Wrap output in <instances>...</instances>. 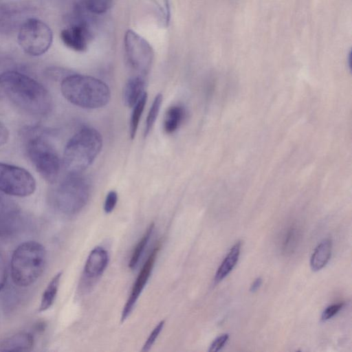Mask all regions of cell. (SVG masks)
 I'll use <instances>...</instances> for the list:
<instances>
[{"mask_svg":"<svg viewBox=\"0 0 352 352\" xmlns=\"http://www.w3.org/2000/svg\"><path fill=\"white\" fill-rule=\"evenodd\" d=\"M299 232L296 227H290L286 232L283 241L282 249L285 254H291L295 250L297 245Z\"/></svg>","mask_w":352,"mask_h":352,"instance_id":"25","label":"cell"},{"mask_svg":"<svg viewBox=\"0 0 352 352\" xmlns=\"http://www.w3.org/2000/svg\"><path fill=\"white\" fill-rule=\"evenodd\" d=\"M16 214L0 213V236L12 234L16 230Z\"/></svg>","mask_w":352,"mask_h":352,"instance_id":"24","label":"cell"},{"mask_svg":"<svg viewBox=\"0 0 352 352\" xmlns=\"http://www.w3.org/2000/svg\"><path fill=\"white\" fill-rule=\"evenodd\" d=\"M9 138L8 128L0 121V146L5 144Z\"/></svg>","mask_w":352,"mask_h":352,"instance_id":"31","label":"cell"},{"mask_svg":"<svg viewBox=\"0 0 352 352\" xmlns=\"http://www.w3.org/2000/svg\"><path fill=\"white\" fill-rule=\"evenodd\" d=\"M25 151L41 176L48 183H55L59 175L60 162L49 140L42 134L33 133L26 140Z\"/></svg>","mask_w":352,"mask_h":352,"instance_id":"6","label":"cell"},{"mask_svg":"<svg viewBox=\"0 0 352 352\" xmlns=\"http://www.w3.org/2000/svg\"><path fill=\"white\" fill-rule=\"evenodd\" d=\"M241 245V242L238 241L229 250L215 274L214 282L216 283L221 281L235 267L239 258Z\"/></svg>","mask_w":352,"mask_h":352,"instance_id":"17","label":"cell"},{"mask_svg":"<svg viewBox=\"0 0 352 352\" xmlns=\"http://www.w3.org/2000/svg\"><path fill=\"white\" fill-rule=\"evenodd\" d=\"M147 98V93L145 91L142 95L138 101L135 103V104L133 107V111L129 124V134L131 140L134 139L136 135L140 120L144 109Z\"/></svg>","mask_w":352,"mask_h":352,"instance_id":"21","label":"cell"},{"mask_svg":"<svg viewBox=\"0 0 352 352\" xmlns=\"http://www.w3.org/2000/svg\"><path fill=\"white\" fill-rule=\"evenodd\" d=\"M118 201V194L115 190H111L106 196L104 210L106 213L111 212L115 208Z\"/></svg>","mask_w":352,"mask_h":352,"instance_id":"27","label":"cell"},{"mask_svg":"<svg viewBox=\"0 0 352 352\" xmlns=\"http://www.w3.org/2000/svg\"><path fill=\"white\" fill-rule=\"evenodd\" d=\"M60 90L67 101L87 109L103 107L111 98L108 85L101 80L87 75L68 74L61 80Z\"/></svg>","mask_w":352,"mask_h":352,"instance_id":"2","label":"cell"},{"mask_svg":"<svg viewBox=\"0 0 352 352\" xmlns=\"http://www.w3.org/2000/svg\"><path fill=\"white\" fill-rule=\"evenodd\" d=\"M332 252V243L329 239L322 241L315 248L310 259L313 271H319L329 262Z\"/></svg>","mask_w":352,"mask_h":352,"instance_id":"16","label":"cell"},{"mask_svg":"<svg viewBox=\"0 0 352 352\" xmlns=\"http://www.w3.org/2000/svg\"><path fill=\"white\" fill-rule=\"evenodd\" d=\"M87 14L75 9L74 17L71 24L60 32V36L63 43L76 52L85 51L92 37Z\"/></svg>","mask_w":352,"mask_h":352,"instance_id":"10","label":"cell"},{"mask_svg":"<svg viewBox=\"0 0 352 352\" xmlns=\"http://www.w3.org/2000/svg\"><path fill=\"white\" fill-rule=\"evenodd\" d=\"M53 34L50 28L36 18H28L18 31V43L28 55L38 56L50 47Z\"/></svg>","mask_w":352,"mask_h":352,"instance_id":"7","label":"cell"},{"mask_svg":"<svg viewBox=\"0 0 352 352\" xmlns=\"http://www.w3.org/2000/svg\"><path fill=\"white\" fill-rule=\"evenodd\" d=\"M113 0H76V9L85 13L101 14L111 6Z\"/></svg>","mask_w":352,"mask_h":352,"instance_id":"20","label":"cell"},{"mask_svg":"<svg viewBox=\"0 0 352 352\" xmlns=\"http://www.w3.org/2000/svg\"><path fill=\"white\" fill-rule=\"evenodd\" d=\"M61 276V272L56 274L44 289L38 307L39 312L47 310L54 304L58 293Z\"/></svg>","mask_w":352,"mask_h":352,"instance_id":"18","label":"cell"},{"mask_svg":"<svg viewBox=\"0 0 352 352\" xmlns=\"http://www.w3.org/2000/svg\"><path fill=\"white\" fill-rule=\"evenodd\" d=\"M163 97L161 94H158L155 97L153 103L149 109L144 129V136H147L152 129L156 119L158 116L161 105L162 103Z\"/></svg>","mask_w":352,"mask_h":352,"instance_id":"23","label":"cell"},{"mask_svg":"<svg viewBox=\"0 0 352 352\" xmlns=\"http://www.w3.org/2000/svg\"><path fill=\"white\" fill-rule=\"evenodd\" d=\"M31 12V6L25 2L0 3V34L19 31L23 23L30 18Z\"/></svg>","mask_w":352,"mask_h":352,"instance_id":"11","label":"cell"},{"mask_svg":"<svg viewBox=\"0 0 352 352\" xmlns=\"http://www.w3.org/2000/svg\"><path fill=\"white\" fill-rule=\"evenodd\" d=\"M145 80L144 76L137 75L130 78L123 89V102L128 107H133L144 94Z\"/></svg>","mask_w":352,"mask_h":352,"instance_id":"15","label":"cell"},{"mask_svg":"<svg viewBox=\"0 0 352 352\" xmlns=\"http://www.w3.org/2000/svg\"><path fill=\"white\" fill-rule=\"evenodd\" d=\"M344 302H339L327 307L321 315V320L326 321L336 315L343 307Z\"/></svg>","mask_w":352,"mask_h":352,"instance_id":"28","label":"cell"},{"mask_svg":"<svg viewBox=\"0 0 352 352\" xmlns=\"http://www.w3.org/2000/svg\"><path fill=\"white\" fill-rule=\"evenodd\" d=\"M185 117V109L180 105L170 107L165 116L164 129L166 133H174Z\"/></svg>","mask_w":352,"mask_h":352,"instance_id":"19","label":"cell"},{"mask_svg":"<svg viewBox=\"0 0 352 352\" xmlns=\"http://www.w3.org/2000/svg\"><path fill=\"white\" fill-rule=\"evenodd\" d=\"M34 339L29 332H19L5 338L0 343L1 351L23 352L32 349Z\"/></svg>","mask_w":352,"mask_h":352,"instance_id":"14","label":"cell"},{"mask_svg":"<svg viewBox=\"0 0 352 352\" xmlns=\"http://www.w3.org/2000/svg\"><path fill=\"white\" fill-rule=\"evenodd\" d=\"M164 325V320L160 321L156 327L153 329L151 334L149 335L148 338L146 340L144 344L143 345L142 351H148L150 350L154 342H155V340L158 337L159 334L160 333L161 331L163 329V327Z\"/></svg>","mask_w":352,"mask_h":352,"instance_id":"26","label":"cell"},{"mask_svg":"<svg viewBox=\"0 0 352 352\" xmlns=\"http://www.w3.org/2000/svg\"><path fill=\"white\" fill-rule=\"evenodd\" d=\"M0 88L21 110L34 116L48 114L52 107L50 94L42 84L16 71L0 74Z\"/></svg>","mask_w":352,"mask_h":352,"instance_id":"1","label":"cell"},{"mask_svg":"<svg viewBox=\"0 0 352 352\" xmlns=\"http://www.w3.org/2000/svg\"><path fill=\"white\" fill-rule=\"evenodd\" d=\"M36 190V181L23 168L0 162V191L4 194L25 197Z\"/></svg>","mask_w":352,"mask_h":352,"instance_id":"8","label":"cell"},{"mask_svg":"<svg viewBox=\"0 0 352 352\" xmlns=\"http://www.w3.org/2000/svg\"><path fill=\"white\" fill-rule=\"evenodd\" d=\"M90 192V183L82 173H67L54 189L52 201L59 212L65 214H74L87 204Z\"/></svg>","mask_w":352,"mask_h":352,"instance_id":"5","label":"cell"},{"mask_svg":"<svg viewBox=\"0 0 352 352\" xmlns=\"http://www.w3.org/2000/svg\"><path fill=\"white\" fill-rule=\"evenodd\" d=\"M229 338V335L228 333H224L219 337H217L216 339H214L212 344L210 346V349H208L209 351L211 352H215L218 351L220 349L223 348V346L225 345V344L227 342Z\"/></svg>","mask_w":352,"mask_h":352,"instance_id":"29","label":"cell"},{"mask_svg":"<svg viewBox=\"0 0 352 352\" xmlns=\"http://www.w3.org/2000/svg\"><path fill=\"white\" fill-rule=\"evenodd\" d=\"M7 271L4 257L0 252V291L4 287L6 283Z\"/></svg>","mask_w":352,"mask_h":352,"instance_id":"30","label":"cell"},{"mask_svg":"<svg viewBox=\"0 0 352 352\" xmlns=\"http://www.w3.org/2000/svg\"><path fill=\"white\" fill-rule=\"evenodd\" d=\"M154 224H151L146 230L145 231L144 234L140 239V240L138 241L135 247L134 248V250L132 252L129 263V267L131 269H133L136 267L138 265L142 254L148 243V241L151 237V235L153 232Z\"/></svg>","mask_w":352,"mask_h":352,"instance_id":"22","label":"cell"},{"mask_svg":"<svg viewBox=\"0 0 352 352\" xmlns=\"http://www.w3.org/2000/svg\"><path fill=\"white\" fill-rule=\"evenodd\" d=\"M102 147V138L95 129L84 126L67 142L63 153V165L70 174L85 170L95 160Z\"/></svg>","mask_w":352,"mask_h":352,"instance_id":"3","label":"cell"},{"mask_svg":"<svg viewBox=\"0 0 352 352\" xmlns=\"http://www.w3.org/2000/svg\"><path fill=\"white\" fill-rule=\"evenodd\" d=\"M262 278L261 277L256 278L250 286V292H255L261 285Z\"/></svg>","mask_w":352,"mask_h":352,"instance_id":"32","label":"cell"},{"mask_svg":"<svg viewBox=\"0 0 352 352\" xmlns=\"http://www.w3.org/2000/svg\"><path fill=\"white\" fill-rule=\"evenodd\" d=\"M46 262L45 247L34 241L21 243L11 258V276L15 285L28 287L42 274Z\"/></svg>","mask_w":352,"mask_h":352,"instance_id":"4","label":"cell"},{"mask_svg":"<svg viewBox=\"0 0 352 352\" xmlns=\"http://www.w3.org/2000/svg\"><path fill=\"white\" fill-rule=\"evenodd\" d=\"M124 50L129 66L138 75H147L151 68L154 52L150 43L132 30H128L124 38Z\"/></svg>","mask_w":352,"mask_h":352,"instance_id":"9","label":"cell"},{"mask_svg":"<svg viewBox=\"0 0 352 352\" xmlns=\"http://www.w3.org/2000/svg\"><path fill=\"white\" fill-rule=\"evenodd\" d=\"M160 248V243H158L151 252L146 261H145L141 271L140 272L133 286L130 296L123 308L121 320L124 321L131 313L133 307L138 300L140 294L145 287L153 267L154 266L156 257Z\"/></svg>","mask_w":352,"mask_h":352,"instance_id":"12","label":"cell"},{"mask_svg":"<svg viewBox=\"0 0 352 352\" xmlns=\"http://www.w3.org/2000/svg\"><path fill=\"white\" fill-rule=\"evenodd\" d=\"M109 262L108 252L97 246L89 253L85 262L84 273L89 278H95L103 273Z\"/></svg>","mask_w":352,"mask_h":352,"instance_id":"13","label":"cell"}]
</instances>
